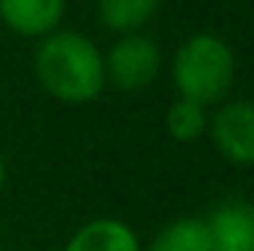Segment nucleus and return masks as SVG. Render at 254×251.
Wrapping results in <instances>:
<instances>
[{
	"instance_id": "nucleus-1",
	"label": "nucleus",
	"mask_w": 254,
	"mask_h": 251,
	"mask_svg": "<svg viewBox=\"0 0 254 251\" xmlns=\"http://www.w3.org/2000/svg\"><path fill=\"white\" fill-rule=\"evenodd\" d=\"M33 71L39 86L63 104H89L107 86L101 48L77 30H54L39 39Z\"/></svg>"
},
{
	"instance_id": "nucleus-2",
	"label": "nucleus",
	"mask_w": 254,
	"mask_h": 251,
	"mask_svg": "<svg viewBox=\"0 0 254 251\" xmlns=\"http://www.w3.org/2000/svg\"><path fill=\"white\" fill-rule=\"evenodd\" d=\"M237 77V60L225 39L216 33L190 36L172 63V80L181 98L195 101L201 107L222 104Z\"/></svg>"
},
{
	"instance_id": "nucleus-3",
	"label": "nucleus",
	"mask_w": 254,
	"mask_h": 251,
	"mask_svg": "<svg viewBox=\"0 0 254 251\" xmlns=\"http://www.w3.org/2000/svg\"><path fill=\"white\" fill-rule=\"evenodd\" d=\"M160 65H163L160 48L142 33L122 36L104 57L107 83H113L122 92H142L145 86H151L160 74Z\"/></svg>"
},
{
	"instance_id": "nucleus-4",
	"label": "nucleus",
	"mask_w": 254,
	"mask_h": 251,
	"mask_svg": "<svg viewBox=\"0 0 254 251\" xmlns=\"http://www.w3.org/2000/svg\"><path fill=\"white\" fill-rule=\"evenodd\" d=\"M207 133L228 163L246 169L254 166V101L222 104L210 116Z\"/></svg>"
},
{
	"instance_id": "nucleus-5",
	"label": "nucleus",
	"mask_w": 254,
	"mask_h": 251,
	"mask_svg": "<svg viewBox=\"0 0 254 251\" xmlns=\"http://www.w3.org/2000/svg\"><path fill=\"white\" fill-rule=\"evenodd\" d=\"M213 251H254V204L243 198L222 201L207 219Z\"/></svg>"
},
{
	"instance_id": "nucleus-6",
	"label": "nucleus",
	"mask_w": 254,
	"mask_h": 251,
	"mask_svg": "<svg viewBox=\"0 0 254 251\" xmlns=\"http://www.w3.org/2000/svg\"><path fill=\"white\" fill-rule=\"evenodd\" d=\"M65 15V0H0V21L15 36L45 39L60 30Z\"/></svg>"
},
{
	"instance_id": "nucleus-7",
	"label": "nucleus",
	"mask_w": 254,
	"mask_h": 251,
	"mask_svg": "<svg viewBox=\"0 0 254 251\" xmlns=\"http://www.w3.org/2000/svg\"><path fill=\"white\" fill-rule=\"evenodd\" d=\"M65 251H142V246L122 219H92L71 234Z\"/></svg>"
},
{
	"instance_id": "nucleus-8",
	"label": "nucleus",
	"mask_w": 254,
	"mask_h": 251,
	"mask_svg": "<svg viewBox=\"0 0 254 251\" xmlns=\"http://www.w3.org/2000/svg\"><path fill=\"white\" fill-rule=\"evenodd\" d=\"M160 9V0H98V21L119 33H139Z\"/></svg>"
},
{
	"instance_id": "nucleus-9",
	"label": "nucleus",
	"mask_w": 254,
	"mask_h": 251,
	"mask_svg": "<svg viewBox=\"0 0 254 251\" xmlns=\"http://www.w3.org/2000/svg\"><path fill=\"white\" fill-rule=\"evenodd\" d=\"M148 251H213L207 222L195 216H181L169 222L166 228H160V234L151 240Z\"/></svg>"
},
{
	"instance_id": "nucleus-10",
	"label": "nucleus",
	"mask_w": 254,
	"mask_h": 251,
	"mask_svg": "<svg viewBox=\"0 0 254 251\" xmlns=\"http://www.w3.org/2000/svg\"><path fill=\"white\" fill-rule=\"evenodd\" d=\"M207 107L178 98L169 110H166V133L175 142H195L207 133Z\"/></svg>"
},
{
	"instance_id": "nucleus-11",
	"label": "nucleus",
	"mask_w": 254,
	"mask_h": 251,
	"mask_svg": "<svg viewBox=\"0 0 254 251\" xmlns=\"http://www.w3.org/2000/svg\"><path fill=\"white\" fill-rule=\"evenodd\" d=\"M6 187V160H3V154H0V192Z\"/></svg>"
}]
</instances>
